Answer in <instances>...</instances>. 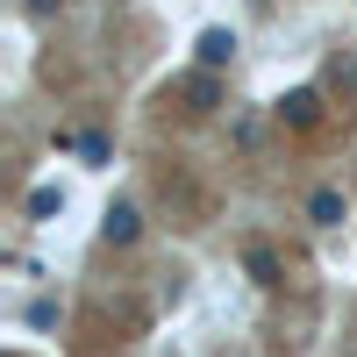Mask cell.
Instances as JSON below:
<instances>
[{
  "instance_id": "obj_1",
  "label": "cell",
  "mask_w": 357,
  "mask_h": 357,
  "mask_svg": "<svg viewBox=\"0 0 357 357\" xmlns=\"http://www.w3.org/2000/svg\"><path fill=\"white\" fill-rule=\"evenodd\" d=\"M100 236H107L114 250H129L136 236H143V207H136V200H114L107 215H100Z\"/></svg>"
},
{
  "instance_id": "obj_2",
  "label": "cell",
  "mask_w": 357,
  "mask_h": 357,
  "mask_svg": "<svg viewBox=\"0 0 357 357\" xmlns=\"http://www.w3.org/2000/svg\"><path fill=\"white\" fill-rule=\"evenodd\" d=\"M279 122H286V129H321V93H314V86L279 93Z\"/></svg>"
},
{
  "instance_id": "obj_3",
  "label": "cell",
  "mask_w": 357,
  "mask_h": 357,
  "mask_svg": "<svg viewBox=\"0 0 357 357\" xmlns=\"http://www.w3.org/2000/svg\"><path fill=\"white\" fill-rule=\"evenodd\" d=\"M178 100H186V114H215L222 107V79L215 72H186L178 79Z\"/></svg>"
},
{
  "instance_id": "obj_4",
  "label": "cell",
  "mask_w": 357,
  "mask_h": 357,
  "mask_svg": "<svg viewBox=\"0 0 357 357\" xmlns=\"http://www.w3.org/2000/svg\"><path fill=\"white\" fill-rule=\"evenodd\" d=\"M200 72H229L236 65V29H200Z\"/></svg>"
},
{
  "instance_id": "obj_5",
  "label": "cell",
  "mask_w": 357,
  "mask_h": 357,
  "mask_svg": "<svg viewBox=\"0 0 357 357\" xmlns=\"http://www.w3.org/2000/svg\"><path fill=\"white\" fill-rule=\"evenodd\" d=\"M343 215H350L343 186H314V193H307V222H314V229H343Z\"/></svg>"
},
{
  "instance_id": "obj_6",
  "label": "cell",
  "mask_w": 357,
  "mask_h": 357,
  "mask_svg": "<svg viewBox=\"0 0 357 357\" xmlns=\"http://www.w3.org/2000/svg\"><path fill=\"white\" fill-rule=\"evenodd\" d=\"M243 272H250V286H279V257L264 243H243Z\"/></svg>"
},
{
  "instance_id": "obj_7",
  "label": "cell",
  "mask_w": 357,
  "mask_h": 357,
  "mask_svg": "<svg viewBox=\"0 0 357 357\" xmlns=\"http://www.w3.org/2000/svg\"><path fill=\"white\" fill-rule=\"evenodd\" d=\"M50 215H65V186H36L29 193V222H50Z\"/></svg>"
},
{
  "instance_id": "obj_8",
  "label": "cell",
  "mask_w": 357,
  "mask_h": 357,
  "mask_svg": "<svg viewBox=\"0 0 357 357\" xmlns=\"http://www.w3.org/2000/svg\"><path fill=\"white\" fill-rule=\"evenodd\" d=\"M22 8H29V15L43 22V15H57V8H65V0H22Z\"/></svg>"
}]
</instances>
